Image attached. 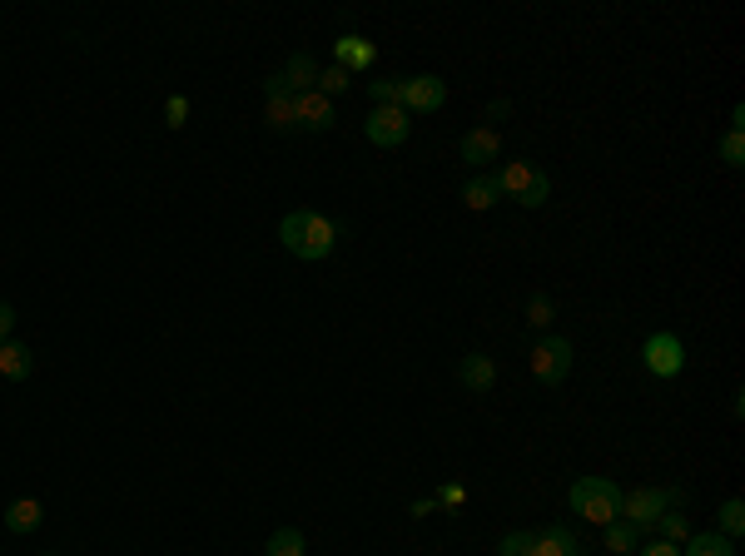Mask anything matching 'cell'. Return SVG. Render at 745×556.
<instances>
[{
	"label": "cell",
	"mask_w": 745,
	"mask_h": 556,
	"mask_svg": "<svg viewBox=\"0 0 745 556\" xmlns=\"http://www.w3.org/2000/svg\"><path fill=\"white\" fill-rule=\"evenodd\" d=\"M497 199H502L497 174H472V179L462 184V204H467V209H477V214H482V209H492Z\"/></svg>",
	"instance_id": "16"
},
{
	"label": "cell",
	"mask_w": 745,
	"mask_h": 556,
	"mask_svg": "<svg viewBox=\"0 0 745 556\" xmlns=\"http://www.w3.org/2000/svg\"><path fill=\"white\" fill-rule=\"evenodd\" d=\"M641 363H646L651 378H681V368H686V348H681L676 333H651V338L641 343Z\"/></svg>",
	"instance_id": "6"
},
{
	"label": "cell",
	"mask_w": 745,
	"mask_h": 556,
	"mask_svg": "<svg viewBox=\"0 0 745 556\" xmlns=\"http://www.w3.org/2000/svg\"><path fill=\"white\" fill-rule=\"evenodd\" d=\"M373 60H378L373 40H363V35H338V40H333V65H338V70L358 75V70H368Z\"/></svg>",
	"instance_id": "9"
},
{
	"label": "cell",
	"mask_w": 745,
	"mask_h": 556,
	"mask_svg": "<svg viewBox=\"0 0 745 556\" xmlns=\"http://www.w3.org/2000/svg\"><path fill=\"white\" fill-rule=\"evenodd\" d=\"M462 497H467V492H462V482H447V487H443V507H457Z\"/></svg>",
	"instance_id": "32"
},
{
	"label": "cell",
	"mask_w": 745,
	"mask_h": 556,
	"mask_svg": "<svg viewBox=\"0 0 745 556\" xmlns=\"http://www.w3.org/2000/svg\"><path fill=\"white\" fill-rule=\"evenodd\" d=\"M413 130V120H408V110H398V105H378L368 120H363V135L373 139L378 149H398L403 139Z\"/></svg>",
	"instance_id": "8"
},
{
	"label": "cell",
	"mask_w": 745,
	"mask_h": 556,
	"mask_svg": "<svg viewBox=\"0 0 745 556\" xmlns=\"http://www.w3.org/2000/svg\"><path fill=\"white\" fill-rule=\"evenodd\" d=\"M10 328H15V308H10V303H0V343L10 338Z\"/></svg>",
	"instance_id": "31"
},
{
	"label": "cell",
	"mask_w": 745,
	"mask_h": 556,
	"mask_svg": "<svg viewBox=\"0 0 745 556\" xmlns=\"http://www.w3.org/2000/svg\"><path fill=\"white\" fill-rule=\"evenodd\" d=\"M457 378H462L467 393H492V383H497V363H492L487 353H467L462 368H457Z\"/></svg>",
	"instance_id": "12"
},
{
	"label": "cell",
	"mask_w": 745,
	"mask_h": 556,
	"mask_svg": "<svg viewBox=\"0 0 745 556\" xmlns=\"http://www.w3.org/2000/svg\"><path fill=\"white\" fill-rule=\"evenodd\" d=\"M567 502H572V512L587 517L592 527H611V522L621 517V487H616L611 477H577L572 492H567Z\"/></svg>",
	"instance_id": "2"
},
{
	"label": "cell",
	"mask_w": 745,
	"mask_h": 556,
	"mask_svg": "<svg viewBox=\"0 0 745 556\" xmlns=\"http://www.w3.org/2000/svg\"><path fill=\"white\" fill-rule=\"evenodd\" d=\"M681 556H736V542L721 537V532H691Z\"/></svg>",
	"instance_id": "18"
},
{
	"label": "cell",
	"mask_w": 745,
	"mask_h": 556,
	"mask_svg": "<svg viewBox=\"0 0 745 556\" xmlns=\"http://www.w3.org/2000/svg\"><path fill=\"white\" fill-rule=\"evenodd\" d=\"M269 125H274V130H294V95L269 100Z\"/></svg>",
	"instance_id": "24"
},
{
	"label": "cell",
	"mask_w": 745,
	"mask_h": 556,
	"mask_svg": "<svg viewBox=\"0 0 745 556\" xmlns=\"http://www.w3.org/2000/svg\"><path fill=\"white\" fill-rule=\"evenodd\" d=\"M656 527H661V542H676V547L691 537V522H686L681 512H661V517H656Z\"/></svg>",
	"instance_id": "23"
},
{
	"label": "cell",
	"mask_w": 745,
	"mask_h": 556,
	"mask_svg": "<svg viewBox=\"0 0 745 556\" xmlns=\"http://www.w3.org/2000/svg\"><path fill=\"white\" fill-rule=\"evenodd\" d=\"M721 159H726L731 169H741V164H745V135H741V130H731V135L721 139Z\"/></svg>",
	"instance_id": "26"
},
{
	"label": "cell",
	"mask_w": 745,
	"mask_h": 556,
	"mask_svg": "<svg viewBox=\"0 0 745 556\" xmlns=\"http://www.w3.org/2000/svg\"><path fill=\"white\" fill-rule=\"evenodd\" d=\"M368 95H373V110L378 105H398V80H373Z\"/></svg>",
	"instance_id": "29"
},
{
	"label": "cell",
	"mask_w": 745,
	"mask_h": 556,
	"mask_svg": "<svg viewBox=\"0 0 745 556\" xmlns=\"http://www.w3.org/2000/svg\"><path fill=\"white\" fill-rule=\"evenodd\" d=\"M30 368H35V353H30L25 343L5 338V343H0V378H5V383H25Z\"/></svg>",
	"instance_id": "14"
},
{
	"label": "cell",
	"mask_w": 745,
	"mask_h": 556,
	"mask_svg": "<svg viewBox=\"0 0 745 556\" xmlns=\"http://www.w3.org/2000/svg\"><path fill=\"white\" fill-rule=\"evenodd\" d=\"M279 75H284L289 95H308V90H318V65H313V55H303V50L289 60V70H279Z\"/></svg>",
	"instance_id": "17"
},
{
	"label": "cell",
	"mask_w": 745,
	"mask_h": 556,
	"mask_svg": "<svg viewBox=\"0 0 745 556\" xmlns=\"http://www.w3.org/2000/svg\"><path fill=\"white\" fill-rule=\"evenodd\" d=\"M264 552L269 556H303V532H298V527H279Z\"/></svg>",
	"instance_id": "21"
},
{
	"label": "cell",
	"mask_w": 745,
	"mask_h": 556,
	"mask_svg": "<svg viewBox=\"0 0 745 556\" xmlns=\"http://www.w3.org/2000/svg\"><path fill=\"white\" fill-rule=\"evenodd\" d=\"M443 100H447V85L438 75L398 80V110H408V115H433V110H443Z\"/></svg>",
	"instance_id": "7"
},
{
	"label": "cell",
	"mask_w": 745,
	"mask_h": 556,
	"mask_svg": "<svg viewBox=\"0 0 745 556\" xmlns=\"http://www.w3.org/2000/svg\"><path fill=\"white\" fill-rule=\"evenodd\" d=\"M716 522H721V527H716V532H721V537H731V542H736V537H741V532H745V502H741V497H731V502H726V507H721V517H716Z\"/></svg>",
	"instance_id": "20"
},
{
	"label": "cell",
	"mask_w": 745,
	"mask_h": 556,
	"mask_svg": "<svg viewBox=\"0 0 745 556\" xmlns=\"http://www.w3.org/2000/svg\"><path fill=\"white\" fill-rule=\"evenodd\" d=\"M502 154V139H497V130H487V125H477V130H467L462 135V164H472L477 174L492 164Z\"/></svg>",
	"instance_id": "10"
},
{
	"label": "cell",
	"mask_w": 745,
	"mask_h": 556,
	"mask_svg": "<svg viewBox=\"0 0 745 556\" xmlns=\"http://www.w3.org/2000/svg\"><path fill=\"white\" fill-rule=\"evenodd\" d=\"M636 556H681V547H676V542H646Z\"/></svg>",
	"instance_id": "30"
},
{
	"label": "cell",
	"mask_w": 745,
	"mask_h": 556,
	"mask_svg": "<svg viewBox=\"0 0 745 556\" xmlns=\"http://www.w3.org/2000/svg\"><path fill=\"white\" fill-rule=\"evenodd\" d=\"M532 556H577V537L567 527H542L532 532Z\"/></svg>",
	"instance_id": "15"
},
{
	"label": "cell",
	"mask_w": 745,
	"mask_h": 556,
	"mask_svg": "<svg viewBox=\"0 0 745 556\" xmlns=\"http://www.w3.org/2000/svg\"><path fill=\"white\" fill-rule=\"evenodd\" d=\"M497 556H532V532H522V527H517V532H507V537H502V547H497Z\"/></svg>",
	"instance_id": "25"
},
{
	"label": "cell",
	"mask_w": 745,
	"mask_h": 556,
	"mask_svg": "<svg viewBox=\"0 0 745 556\" xmlns=\"http://www.w3.org/2000/svg\"><path fill=\"white\" fill-rule=\"evenodd\" d=\"M497 189H502L507 199H517L522 209H542V204L552 199L547 169H537V164H527V159H507V164L497 169Z\"/></svg>",
	"instance_id": "3"
},
{
	"label": "cell",
	"mask_w": 745,
	"mask_h": 556,
	"mask_svg": "<svg viewBox=\"0 0 745 556\" xmlns=\"http://www.w3.org/2000/svg\"><path fill=\"white\" fill-rule=\"evenodd\" d=\"M353 85V75L348 70H338V65H328V70H318V95L323 100H333V95H343Z\"/></svg>",
	"instance_id": "22"
},
{
	"label": "cell",
	"mask_w": 745,
	"mask_h": 556,
	"mask_svg": "<svg viewBox=\"0 0 745 556\" xmlns=\"http://www.w3.org/2000/svg\"><path fill=\"white\" fill-rule=\"evenodd\" d=\"M671 502H681V492H666V487H636V492H621V522H631L636 532H641V527H656V517L671 512Z\"/></svg>",
	"instance_id": "5"
},
{
	"label": "cell",
	"mask_w": 745,
	"mask_h": 556,
	"mask_svg": "<svg viewBox=\"0 0 745 556\" xmlns=\"http://www.w3.org/2000/svg\"><path fill=\"white\" fill-rule=\"evenodd\" d=\"M279 239H284V249H289L294 259L318 264V259H328V254L338 249V224L323 219L318 209H294V214H284Z\"/></svg>",
	"instance_id": "1"
},
{
	"label": "cell",
	"mask_w": 745,
	"mask_h": 556,
	"mask_svg": "<svg viewBox=\"0 0 745 556\" xmlns=\"http://www.w3.org/2000/svg\"><path fill=\"white\" fill-rule=\"evenodd\" d=\"M527 323H532V328H547V323H552V298H547V293H532V303H527Z\"/></svg>",
	"instance_id": "28"
},
{
	"label": "cell",
	"mask_w": 745,
	"mask_h": 556,
	"mask_svg": "<svg viewBox=\"0 0 745 556\" xmlns=\"http://www.w3.org/2000/svg\"><path fill=\"white\" fill-rule=\"evenodd\" d=\"M567 373H572V343L557 333H542L532 343V378L542 388H557V383H567Z\"/></svg>",
	"instance_id": "4"
},
{
	"label": "cell",
	"mask_w": 745,
	"mask_h": 556,
	"mask_svg": "<svg viewBox=\"0 0 745 556\" xmlns=\"http://www.w3.org/2000/svg\"><path fill=\"white\" fill-rule=\"evenodd\" d=\"M294 125L298 130H333V100H323L318 90L294 95Z\"/></svg>",
	"instance_id": "11"
},
{
	"label": "cell",
	"mask_w": 745,
	"mask_h": 556,
	"mask_svg": "<svg viewBox=\"0 0 745 556\" xmlns=\"http://www.w3.org/2000/svg\"><path fill=\"white\" fill-rule=\"evenodd\" d=\"M40 522H45L40 497H20V502H10V507H5V532H15V537H30Z\"/></svg>",
	"instance_id": "13"
},
{
	"label": "cell",
	"mask_w": 745,
	"mask_h": 556,
	"mask_svg": "<svg viewBox=\"0 0 745 556\" xmlns=\"http://www.w3.org/2000/svg\"><path fill=\"white\" fill-rule=\"evenodd\" d=\"M164 125H169V130H184V125H189V100H184V95H169V105H164Z\"/></svg>",
	"instance_id": "27"
},
{
	"label": "cell",
	"mask_w": 745,
	"mask_h": 556,
	"mask_svg": "<svg viewBox=\"0 0 745 556\" xmlns=\"http://www.w3.org/2000/svg\"><path fill=\"white\" fill-rule=\"evenodd\" d=\"M606 532V552H616V556H626V552H636V527L631 522H611V527H601Z\"/></svg>",
	"instance_id": "19"
}]
</instances>
